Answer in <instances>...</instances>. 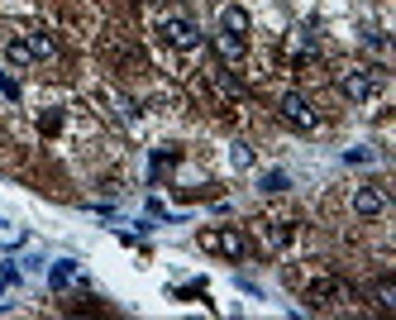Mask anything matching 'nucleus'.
I'll return each instance as SVG.
<instances>
[{
    "label": "nucleus",
    "instance_id": "nucleus-1",
    "mask_svg": "<svg viewBox=\"0 0 396 320\" xmlns=\"http://www.w3.org/2000/svg\"><path fill=\"white\" fill-rule=\"evenodd\" d=\"M196 244L205 249V254H220V259H244L248 254V239H244V230H234V225H210V230H200Z\"/></svg>",
    "mask_w": 396,
    "mask_h": 320
},
{
    "label": "nucleus",
    "instance_id": "nucleus-2",
    "mask_svg": "<svg viewBox=\"0 0 396 320\" xmlns=\"http://www.w3.org/2000/svg\"><path fill=\"white\" fill-rule=\"evenodd\" d=\"M158 34L172 48H200V24L186 15V10H162L158 15Z\"/></svg>",
    "mask_w": 396,
    "mask_h": 320
},
{
    "label": "nucleus",
    "instance_id": "nucleus-3",
    "mask_svg": "<svg viewBox=\"0 0 396 320\" xmlns=\"http://www.w3.org/2000/svg\"><path fill=\"white\" fill-rule=\"evenodd\" d=\"M282 120L292 124V129H306V134H311V129H316L320 124V115H316V105H311V100L301 96V91H287V96H282Z\"/></svg>",
    "mask_w": 396,
    "mask_h": 320
},
{
    "label": "nucleus",
    "instance_id": "nucleus-4",
    "mask_svg": "<svg viewBox=\"0 0 396 320\" xmlns=\"http://www.w3.org/2000/svg\"><path fill=\"white\" fill-rule=\"evenodd\" d=\"M377 86H382V77L368 72V67H354V72H344V77H339V91H344L349 100H373Z\"/></svg>",
    "mask_w": 396,
    "mask_h": 320
},
{
    "label": "nucleus",
    "instance_id": "nucleus-5",
    "mask_svg": "<svg viewBox=\"0 0 396 320\" xmlns=\"http://www.w3.org/2000/svg\"><path fill=\"white\" fill-rule=\"evenodd\" d=\"M306 301H311V306H335V301H349V287H344V282L339 278H320V282H311V287H306Z\"/></svg>",
    "mask_w": 396,
    "mask_h": 320
},
{
    "label": "nucleus",
    "instance_id": "nucleus-6",
    "mask_svg": "<svg viewBox=\"0 0 396 320\" xmlns=\"http://www.w3.org/2000/svg\"><path fill=\"white\" fill-rule=\"evenodd\" d=\"M354 215H363V220L387 215V191H377V186H358V191H354Z\"/></svg>",
    "mask_w": 396,
    "mask_h": 320
},
{
    "label": "nucleus",
    "instance_id": "nucleus-7",
    "mask_svg": "<svg viewBox=\"0 0 396 320\" xmlns=\"http://www.w3.org/2000/svg\"><path fill=\"white\" fill-rule=\"evenodd\" d=\"M220 34H239V39H244V34H248V15H244L239 5H224V10H220Z\"/></svg>",
    "mask_w": 396,
    "mask_h": 320
},
{
    "label": "nucleus",
    "instance_id": "nucleus-8",
    "mask_svg": "<svg viewBox=\"0 0 396 320\" xmlns=\"http://www.w3.org/2000/svg\"><path fill=\"white\" fill-rule=\"evenodd\" d=\"M5 62H10V67H29V62H34L29 39H10V43H5Z\"/></svg>",
    "mask_w": 396,
    "mask_h": 320
},
{
    "label": "nucleus",
    "instance_id": "nucleus-9",
    "mask_svg": "<svg viewBox=\"0 0 396 320\" xmlns=\"http://www.w3.org/2000/svg\"><path fill=\"white\" fill-rule=\"evenodd\" d=\"M72 278H77V263H72V259H62V263L48 268V282H53V287H67Z\"/></svg>",
    "mask_w": 396,
    "mask_h": 320
},
{
    "label": "nucleus",
    "instance_id": "nucleus-10",
    "mask_svg": "<svg viewBox=\"0 0 396 320\" xmlns=\"http://www.w3.org/2000/svg\"><path fill=\"white\" fill-rule=\"evenodd\" d=\"M263 239L272 244V249H282V244L292 239V230H287V225H282V220H263Z\"/></svg>",
    "mask_w": 396,
    "mask_h": 320
},
{
    "label": "nucleus",
    "instance_id": "nucleus-11",
    "mask_svg": "<svg viewBox=\"0 0 396 320\" xmlns=\"http://www.w3.org/2000/svg\"><path fill=\"white\" fill-rule=\"evenodd\" d=\"M258 191H263V196H277V191H287V172H263V177H258Z\"/></svg>",
    "mask_w": 396,
    "mask_h": 320
},
{
    "label": "nucleus",
    "instance_id": "nucleus-12",
    "mask_svg": "<svg viewBox=\"0 0 396 320\" xmlns=\"http://www.w3.org/2000/svg\"><path fill=\"white\" fill-rule=\"evenodd\" d=\"M373 297H377V306H382V311H392V306H396V282L382 278V282L373 287Z\"/></svg>",
    "mask_w": 396,
    "mask_h": 320
},
{
    "label": "nucleus",
    "instance_id": "nucleus-13",
    "mask_svg": "<svg viewBox=\"0 0 396 320\" xmlns=\"http://www.w3.org/2000/svg\"><path fill=\"white\" fill-rule=\"evenodd\" d=\"M220 53H224V58H229V62H239V58H244V39H239V34H220Z\"/></svg>",
    "mask_w": 396,
    "mask_h": 320
},
{
    "label": "nucleus",
    "instance_id": "nucleus-14",
    "mask_svg": "<svg viewBox=\"0 0 396 320\" xmlns=\"http://www.w3.org/2000/svg\"><path fill=\"white\" fill-rule=\"evenodd\" d=\"M29 48H34V58H53V39L48 34H29Z\"/></svg>",
    "mask_w": 396,
    "mask_h": 320
},
{
    "label": "nucleus",
    "instance_id": "nucleus-15",
    "mask_svg": "<svg viewBox=\"0 0 396 320\" xmlns=\"http://www.w3.org/2000/svg\"><path fill=\"white\" fill-rule=\"evenodd\" d=\"M229 158H234V167H248V162H253V148H248V143H234Z\"/></svg>",
    "mask_w": 396,
    "mask_h": 320
},
{
    "label": "nucleus",
    "instance_id": "nucleus-16",
    "mask_svg": "<svg viewBox=\"0 0 396 320\" xmlns=\"http://www.w3.org/2000/svg\"><path fill=\"white\" fill-rule=\"evenodd\" d=\"M58 124H62V115H58V110H48V115H39V129H43V134H53Z\"/></svg>",
    "mask_w": 396,
    "mask_h": 320
},
{
    "label": "nucleus",
    "instance_id": "nucleus-17",
    "mask_svg": "<svg viewBox=\"0 0 396 320\" xmlns=\"http://www.w3.org/2000/svg\"><path fill=\"white\" fill-rule=\"evenodd\" d=\"M368 158H373L368 148H349V153H344V162H368Z\"/></svg>",
    "mask_w": 396,
    "mask_h": 320
}]
</instances>
